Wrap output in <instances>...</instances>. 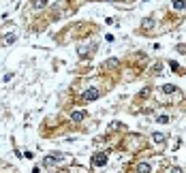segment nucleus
I'll return each mask as SVG.
<instances>
[{
  "instance_id": "1",
  "label": "nucleus",
  "mask_w": 186,
  "mask_h": 173,
  "mask_svg": "<svg viewBox=\"0 0 186 173\" xmlns=\"http://www.w3.org/2000/svg\"><path fill=\"white\" fill-rule=\"evenodd\" d=\"M101 96V92L96 88H92V90H88V92H84V101H94V98H99Z\"/></svg>"
},
{
  "instance_id": "2",
  "label": "nucleus",
  "mask_w": 186,
  "mask_h": 173,
  "mask_svg": "<svg viewBox=\"0 0 186 173\" xmlns=\"http://www.w3.org/2000/svg\"><path fill=\"white\" fill-rule=\"evenodd\" d=\"M137 171H139V173H150V165H146V162H141V165L137 167Z\"/></svg>"
},
{
  "instance_id": "3",
  "label": "nucleus",
  "mask_w": 186,
  "mask_h": 173,
  "mask_svg": "<svg viewBox=\"0 0 186 173\" xmlns=\"http://www.w3.org/2000/svg\"><path fill=\"white\" fill-rule=\"evenodd\" d=\"M154 141H156L158 145H161V143L165 141V137H163V135H161V133H154Z\"/></svg>"
},
{
  "instance_id": "4",
  "label": "nucleus",
  "mask_w": 186,
  "mask_h": 173,
  "mask_svg": "<svg viewBox=\"0 0 186 173\" xmlns=\"http://www.w3.org/2000/svg\"><path fill=\"white\" fill-rule=\"evenodd\" d=\"M81 117H84V113H81V111H75V113H73V120H75V122H79Z\"/></svg>"
},
{
  "instance_id": "5",
  "label": "nucleus",
  "mask_w": 186,
  "mask_h": 173,
  "mask_svg": "<svg viewBox=\"0 0 186 173\" xmlns=\"http://www.w3.org/2000/svg\"><path fill=\"white\" fill-rule=\"evenodd\" d=\"M158 122H161V124H167V122H169V115H158Z\"/></svg>"
},
{
  "instance_id": "6",
  "label": "nucleus",
  "mask_w": 186,
  "mask_h": 173,
  "mask_svg": "<svg viewBox=\"0 0 186 173\" xmlns=\"http://www.w3.org/2000/svg\"><path fill=\"white\" fill-rule=\"evenodd\" d=\"M173 9H184V2H182V0H175V2H173Z\"/></svg>"
},
{
  "instance_id": "7",
  "label": "nucleus",
  "mask_w": 186,
  "mask_h": 173,
  "mask_svg": "<svg viewBox=\"0 0 186 173\" xmlns=\"http://www.w3.org/2000/svg\"><path fill=\"white\" fill-rule=\"evenodd\" d=\"M41 6H45V0H37L34 2V9H41Z\"/></svg>"
},
{
  "instance_id": "8",
  "label": "nucleus",
  "mask_w": 186,
  "mask_h": 173,
  "mask_svg": "<svg viewBox=\"0 0 186 173\" xmlns=\"http://www.w3.org/2000/svg\"><path fill=\"white\" fill-rule=\"evenodd\" d=\"M15 41V34H6V43H13Z\"/></svg>"
},
{
  "instance_id": "9",
  "label": "nucleus",
  "mask_w": 186,
  "mask_h": 173,
  "mask_svg": "<svg viewBox=\"0 0 186 173\" xmlns=\"http://www.w3.org/2000/svg\"><path fill=\"white\" fill-rule=\"evenodd\" d=\"M171 173H182V171L180 169H171Z\"/></svg>"
}]
</instances>
